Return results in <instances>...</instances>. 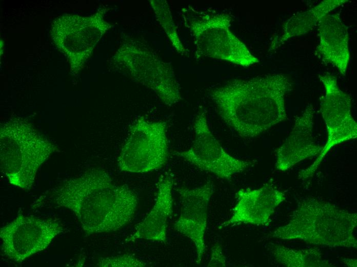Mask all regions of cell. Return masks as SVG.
I'll use <instances>...</instances> for the list:
<instances>
[{
    "mask_svg": "<svg viewBox=\"0 0 357 267\" xmlns=\"http://www.w3.org/2000/svg\"><path fill=\"white\" fill-rule=\"evenodd\" d=\"M357 213L313 197L300 200L289 221L268 237L331 247H357Z\"/></svg>",
    "mask_w": 357,
    "mask_h": 267,
    "instance_id": "3",
    "label": "cell"
},
{
    "mask_svg": "<svg viewBox=\"0 0 357 267\" xmlns=\"http://www.w3.org/2000/svg\"><path fill=\"white\" fill-rule=\"evenodd\" d=\"M173 179L170 174H166L160 179L153 207L126 239V242H134L140 239L166 242L168 220L173 212Z\"/></svg>",
    "mask_w": 357,
    "mask_h": 267,
    "instance_id": "14",
    "label": "cell"
},
{
    "mask_svg": "<svg viewBox=\"0 0 357 267\" xmlns=\"http://www.w3.org/2000/svg\"><path fill=\"white\" fill-rule=\"evenodd\" d=\"M63 231L55 220L21 215L1 228L2 250L8 258L21 262L46 249Z\"/></svg>",
    "mask_w": 357,
    "mask_h": 267,
    "instance_id": "9",
    "label": "cell"
},
{
    "mask_svg": "<svg viewBox=\"0 0 357 267\" xmlns=\"http://www.w3.org/2000/svg\"><path fill=\"white\" fill-rule=\"evenodd\" d=\"M232 17L219 12L191 20L188 27L197 56L224 60L247 67L259 62L247 47L231 30Z\"/></svg>",
    "mask_w": 357,
    "mask_h": 267,
    "instance_id": "4",
    "label": "cell"
},
{
    "mask_svg": "<svg viewBox=\"0 0 357 267\" xmlns=\"http://www.w3.org/2000/svg\"><path fill=\"white\" fill-rule=\"evenodd\" d=\"M293 87L289 76L270 73L230 80L210 96L227 125L242 137L254 138L286 119L285 98Z\"/></svg>",
    "mask_w": 357,
    "mask_h": 267,
    "instance_id": "1",
    "label": "cell"
},
{
    "mask_svg": "<svg viewBox=\"0 0 357 267\" xmlns=\"http://www.w3.org/2000/svg\"><path fill=\"white\" fill-rule=\"evenodd\" d=\"M137 200L127 185L115 184L100 169L67 181L53 197L58 206L73 212L87 235L116 231L123 227L133 217Z\"/></svg>",
    "mask_w": 357,
    "mask_h": 267,
    "instance_id": "2",
    "label": "cell"
},
{
    "mask_svg": "<svg viewBox=\"0 0 357 267\" xmlns=\"http://www.w3.org/2000/svg\"><path fill=\"white\" fill-rule=\"evenodd\" d=\"M314 111L310 104L296 118L290 135L277 150L275 167L279 170L286 171L321 151L322 147L315 142L313 137Z\"/></svg>",
    "mask_w": 357,
    "mask_h": 267,
    "instance_id": "13",
    "label": "cell"
},
{
    "mask_svg": "<svg viewBox=\"0 0 357 267\" xmlns=\"http://www.w3.org/2000/svg\"><path fill=\"white\" fill-rule=\"evenodd\" d=\"M344 263L347 266H356V260L355 259H344L343 260Z\"/></svg>",
    "mask_w": 357,
    "mask_h": 267,
    "instance_id": "21",
    "label": "cell"
},
{
    "mask_svg": "<svg viewBox=\"0 0 357 267\" xmlns=\"http://www.w3.org/2000/svg\"><path fill=\"white\" fill-rule=\"evenodd\" d=\"M226 266V258L223 253L222 245L216 244L211 249L210 258L207 266Z\"/></svg>",
    "mask_w": 357,
    "mask_h": 267,
    "instance_id": "20",
    "label": "cell"
},
{
    "mask_svg": "<svg viewBox=\"0 0 357 267\" xmlns=\"http://www.w3.org/2000/svg\"><path fill=\"white\" fill-rule=\"evenodd\" d=\"M167 123L138 118L130 126L117 159L123 171L145 173L162 168L168 158Z\"/></svg>",
    "mask_w": 357,
    "mask_h": 267,
    "instance_id": "5",
    "label": "cell"
},
{
    "mask_svg": "<svg viewBox=\"0 0 357 267\" xmlns=\"http://www.w3.org/2000/svg\"><path fill=\"white\" fill-rule=\"evenodd\" d=\"M146 265L145 262L130 254L101 258L97 263V266L101 267H143Z\"/></svg>",
    "mask_w": 357,
    "mask_h": 267,
    "instance_id": "19",
    "label": "cell"
},
{
    "mask_svg": "<svg viewBox=\"0 0 357 267\" xmlns=\"http://www.w3.org/2000/svg\"><path fill=\"white\" fill-rule=\"evenodd\" d=\"M52 150L41 143H18L3 145L1 150V170L10 183L24 189L33 183L39 167Z\"/></svg>",
    "mask_w": 357,
    "mask_h": 267,
    "instance_id": "12",
    "label": "cell"
},
{
    "mask_svg": "<svg viewBox=\"0 0 357 267\" xmlns=\"http://www.w3.org/2000/svg\"><path fill=\"white\" fill-rule=\"evenodd\" d=\"M177 192L181 199V211L173 228L193 242L196 252V263L199 264L206 249L205 236L208 205L213 192L212 185L207 182L193 188L182 187Z\"/></svg>",
    "mask_w": 357,
    "mask_h": 267,
    "instance_id": "10",
    "label": "cell"
},
{
    "mask_svg": "<svg viewBox=\"0 0 357 267\" xmlns=\"http://www.w3.org/2000/svg\"><path fill=\"white\" fill-rule=\"evenodd\" d=\"M319 44L316 52L326 63L335 67L345 75L350 60L347 26L339 13L328 14L318 24Z\"/></svg>",
    "mask_w": 357,
    "mask_h": 267,
    "instance_id": "15",
    "label": "cell"
},
{
    "mask_svg": "<svg viewBox=\"0 0 357 267\" xmlns=\"http://www.w3.org/2000/svg\"><path fill=\"white\" fill-rule=\"evenodd\" d=\"M150 4L155 13L157 19L165 30L172 46L182 54L186 53L179 37L172 20L169 5L166 1H150Z\"/></svg>",
    "mask_w": 357,
    "mask_h": 267,
    "instance_id": "18",
    "label": "cell"
},
{
    "mask_svg": "<svg viewBox=\"0 0 357 267\" xmlns=\"http://www.w3.org/2000/svg\"><path fill=\"white\" fill-rule=\"evenodd\" d=\"M115 58L123 72L152 90L165 105L171 106L181 100L179 84L171 66L153 52L128 43L121 47Z\"/></svg>",
    "mask_w": 357,
    "mask_h": 267,
    "instance_id": "6",
    "label": "cell"
},
{
    "mask_svg": "<svg viewBox=\"0 0 357 267\" xmlns=\"http://www.w3.org/2000/svg\"><path fill=\"white\" fill-rule=\"evenodd\" d=\"M193 129L194 139L191 146L176 152L175 155L201 170L225 180L252 165L251 161L236 158L225 150L210 130L204 110H200L196 116Z\"/></svg>",
    "mask_w": 357,
    "mask_h": 267,
    "instance_id": "8",
    "label": "cell"
},
{
    "mask_svg": "<svg viewBox=\"0 0 357 267\" xmlns=\"http://www.w3.org/2000/svg\"><path fill=\"white\" fill-rule=\"evenodd\" d=\"M319 78L325 91L320 111L326 126L327 140L314 162L299 172V179L312 177L334 146L357 137V124L351 113L350 96L340 89L335 76L325 73L319 75Z\"/></svg>",
    "mask_w": 357,
    "mask_h": 267,
    "instance_id": "7",
    "label": "cell"
},
{
    "mask_svg": "<svg viewBox=\"0 0 357 267\" xmlns=\"http://www.w3.org/2000/svg\"><path fill=\"white\" fill-rule=\"evenodd\" d=\"M235 197L231 217L220 223L219 229L242 224L268 225L276 207L286 200L285 194L270 183L257 189H241Z\"/></svg>",
    "mask_w": 357,
    "mask_h": 267,
    "instance_id": "11",
    "label": "cell"
},
{
    "mask_svg": "<svg viewBox=\"0 0 357 267\" xmlns=\"http://www.w3.org/2000/svg\"><path fill=\"white\" fill-rule=\"evenodd\" d=\"M267 249L274 259L287 267H331L334 264L323 258L318 247L292 249L283 245L270 243Z\"/></svg>",
    "mask_w": 357,
    "mask_h": 267,
    "instance_id": "17",
    "label": "cell"
},
{
    "mask_svg": "<svg viewBox=\"0 0 357 267\" xmlns=\"http://www.w3.org/2000/svg\"><path fill=\"white\" fill-rule=\"evenodd\" d=\"M348 2L325 0L305 11L294 14L285 22L281 32L273 38L269 50L279 48L291 37L307 34L316 26L322 17Z\"/></svg>",
    "mask_w": 357,
    "mask_h": 267,
    "instance_id": "16",
    "label": "cell"
}]
</instances>
